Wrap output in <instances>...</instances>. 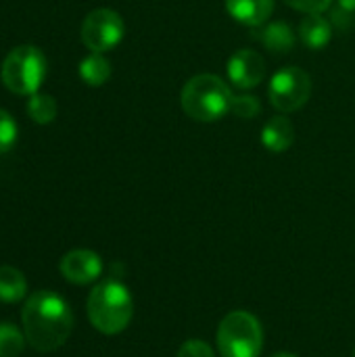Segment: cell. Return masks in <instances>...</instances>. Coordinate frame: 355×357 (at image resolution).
Wrapping results in <instances>:
<instances>
[{
	"instance_id": "obj_22",
	"label": "cell",
	"mask_w": 355,
	"mask_h": 357,
	"mask_svg": "<svg viewBox=\"0 0 355 357\" xmlns=\"http://www.w3.org/2000/svg\"><path fill=\"white\" fill-rule=\"evenodd\" d=\"M333 23L337 25V27H347L352 21H354V15L352 13H345V10H341L339 6L337 8H333Z\"/></svg>"
},
{
	"instance_id": "obj_24",
	"label": "cell",
	"mask_w": 355,
	"mask_h": 357,
	"mask_svg": "<svg viewBox=\"0 0 355 357\" xmlns=\"http://www.w3.org/2000/svg\"><path fill=\"white\" fill-rule=\"evenodd\" d=\"M268 357H299L297 354H291V351H278V354H272Z\"/></svg>"
},
{
	"instance_id": "obj_3",
	"label": "cell",
	"mask_w": 355,
	"mask_h": 357,
	"mask_svg": "<svg viewBox=\"0 0 355 357\" xmlns=\"http://www.w3.org/2000/svg\"><path fill=\"white\" fill-rule=\"evenodd\" d=\"M232 100L234 94L230 86L213 73L190 77L180 92L182 111L199 123H211L226 117L232 109Z\"/></svg>"
},
{
	"instance_id": "obj_13",
	"label": "cell",
	"mask_w": 355,
	"mask_h": 357,
	"mask_svg": "<svg viewBox=\"0 0 355 357\" xmlns=\"http://www.w3.org/2000/svg\"><path fill=\"white\" fill-rule=\"evenodd\" d=\"M297 33L310 50H322L333 38V23L322 13H312L303 17Z\"/></svg>"
},
{
	"instance_id": "obj_9",
	"label": "cell",
	"mask_w": 355,
	"mask_h": 357,
	"mask_svg": "<svg viewBox=\"0 0 355 357\" xmlns=\"http://www.w3.org/2000/svg\"><path fill=\"white\" fill-rule=\"evenodd\" d=\"M59 270L63 278L71 284H90L103 274V259L90 249H73L63 255Z\"/></svg>"
},
{
	"instance_id": "obj_23",
	"label": "cell",
	"mask_w": 355,
	"mask_h": 357,
	"mask_svg": "<svg viewBox=\"0 0 355 357\" xmlns=\"http://www.w3.org/2000/svg\"><path fill=\"white\" fill-rule=\"evenodd\" d=\"M337 6L345 13H352L355 15V0H337Z\"/></svg>"
},
{
	"instance_id": "obj_18",
	"label": "cell",
	"mask_w": 355,
	"mask_h": 357,
	"mask_svg": "<svg viewBox=\"0 0 355 357\" xmlns=\"http://www.w3.org/2000/svg\"><path fill=\"white\" fill-rule=\"evenodd\" d=\"M230 113H234L241 119H255V117L262 115V102H259L257 96L241 94V96H234Z\"/></svg>"
},
{
	"instance_id": "obj_17",
	"label": "cell",
	"mask_w": 355,
	"mask_h": 357,
	"mask_svg": "<svg viewBox=\"0 0 355 357\" xmlns=\"http://www.w3.org/2000/svg\"><path fill=\"white\" fill-rule=\"evenodd\" d=\"M27 339L15 324L0 322V357H19Z\"/></svg>"
},
{
	"instance_id": "obj_15",
	"label": "cell",
	"mask_w": 355,
	"mask_h": 357,
	"mask_svg": "<svg viewBox=\"0 0 355 357\" xmlns=\"http://www.w3.org/2000/svg\"><path fill=\"white\" fill-rule=\"evenodd\" d=\"M80 77L88 86L98 88V86L107 84V79L111 77V63L100 52H92L80 63Z\"/></svg>"
},
{
	"instance_id": "obj_2",
	"label": "cell",
	"mask_w": 355,
	"mask_h": 357,
	"mask_svg": "<svg viewBox=\"0 0 355 357\" xmlns=\"http://www.w3.org/2000/svg\"><path fill=\"white\" fill-rule=\"evenodd\" d=\"M86 312L90 324L98 333L113 337L130 326L134 318V299L123 282L109 278L98 282L90 291L86 301Z\"/></svg>"
},
{
	"instance_id": "obj_14",
	"label": "cell",
	"mask_w": 355,
	"mask_h": 357,
	"mask_svg": "<svg viewBox=\"0 0 355 357\" xmlns=\"http://www.w3.org/2000/svg\"><path fill=\"white\" fill-rule=\"evenodd\" d=\"M27 297V280L21 270L13 266H0V301L17 303Z\"/></svg>"
},
{
	"instance_id": "obj_21",
	"label": "cell",
	"mask_w": 355,
	"mask_h": 357,
	"mask_svg": "<svg viewBox=\"0 0 355 357\" xmlns=\"http://www.w3.org/2000/svg\"><path fill=\"white\" fill-rule=\"evenodd\" d=\"M291 8L299 10V13H305V15H312V13H324L331 8L333 0H285Z\"/></svg>"
},
{
	"instance_id": "obj_4",
	"label": "cell",
	"mask_w": 355,
	"mask_h": 357,
	"mask_svg": "<svg viewBox=\"0 0 355 357\" xmlns=\"http://www.w3.org/2000/svg\"><path fill=\"white\" fill-rule=\"evenodd\" d=\"M220 357H259L264 349V326L247 310L226 314L216 333Z\"/></svg>"
},
{
	"instance_id": "obj_12",
	"label": "cell",
	"mask_w": 355,
	"mask_h": 357,
	"mask_svg": "<svg viewBox=\"0 0 355 357\" xmlns=\"http://www.w3.org/2000/svg\"><path fill=\"white\" fill-rule=\"evenodd\" d=\"M295 142V126L287 115H274L262 130V144L270 153H285Z\"/></svg>"
},
{
	"instance_id": "obj_20",
	"label": "cell",
	"mask_w": 355,
	"mask_h": 357,
	"mask_svg": "<svg viewBox=\"0 0 355 357\" xmlns=\"http://www.w3.org/2000/svg\"><path fill=\"white\" fill-rule=\"evenodd\" d=\"M176 357H218L213 347L201 339H188L182 343V347L178 349Z\"/></svg>"
},
{
	"instance_id": "obj_1",
	"label": "cell",
	"mask_w": 355,
	"mask_h": 357,
	"mask_svg": "<svg viewBox=\"0 0 355 357\" xmlns=\"http://www.w3.org/2000/svg\"><path fill=\"white\" fill-rule=\"evenodd\" d=\"M21 326L27 345L50 354L63 347L73 331V312L54 291H36L21 310Z\"/></svg>"
},
{
	"instance_id": "obj_16",
	"label": "cell",
	"mask_w": 355,
	"mask_h": 357,
	"mask_svg": "<svg viewBox=\"0 0 355 357\" xmlns=\"http://www.w3.org/2000/svg\"><path fill=\"white\" fill-rule=\"evenodd\" d=\"M56 100L50 96V94H40V92H36V94H31L29 96V100H27V113H29V117L36 121V123H50V121H54V117H56Z\"/></svg>"
},
{
	"instance_id": "obj_25",
	"label": "cell",
	"mask_w": 355,
	"mask_h": 357,
	"mask_svg": "<svg viewBox=\"0 0 355 357\" xmlns=\"http://www.w3.org/2000/svg\"><path fill=\"white\" fill-rule=\"evenodd\" d=\"M354 357H355V351H354Z\"/></svg>"
},
{
	"instance_id": "obj_6",
	"label": "cell",
	"mask_w": 355,
	"mask_h": 357,
	"mask_svg": "<svg viewBox=\"0 0 355 357\" xmlns=\"http://www.w3.org/2000/svg\"><path fill=\"white\" fill-rule=\"evenodd\" d=\"M268 96L272 107L280 113H295L305 107L312 96V77L295 65L282 67L272 75Z\"/></svg>"
},
{
	"instance_id": "obj_5",
	"label": "cell",
	"mask_w": 355,
	"mask_h": 357,
	"mask_svg": "<svg viewBox=\"0 0 355 357\" xmlns=\"http://www.w3.org/2000/svg\"><path fill=\"white\" fill-rule=\"evenodd\" d=\"M46 77V59L40 48L23 44L13 48L2 63L4 86L21 96H31L40 90Z\"/></svg>"
},
{
	"instance_id": "obj_7",
	"label": "cell",
	"mask_w": 355,
	"mask_h": 357,
	"mask_svg": "<svg viewBox=\"0 0 355 357\" xmlns=\"http://www.w3.org/2000/svg\"><path fill=\"white\" fill-rule=\"evenodd\" d=\"M126 33L123 19L113 8H94L82 23V42L92 52L113 50Z\"/></svg>"
},
{
	"instance_id": "obj_19",
	"label": "cell",
	"mask_w": 355,
	"mask_h": 357,
	"mask_svg": "<svg viewBox=\"0 0 355 357\" xmlns=\"http://www.w3.org/2000/svg\"><path fill=\"white\" fill-rule=\"evenodd\" d=\"M17 134H19V130H17L15 119L4 109H0V155L15 146Z\"/></svg>"
},
{
	"instance_id": "obj_11",
	"label": "cell",
	"mask_w": 355,
	"mask_h": 357,
	"mask_svg": "<svg viewBox=\"0 0 355 357\" xmlns=\"http://www.w3.org/2000/svg\"><path fill=\"white\" fill-rule=\"evenodd\" d=\"M255 38L262 42L264 48H268L270 52H276V54H285V52H291L297 44V33L295 29L285 23V21H270V23H264L257 31H255Z\"/></svg>"
},
{
	"instance_id": "obj_8",
	"label": "cell",
	"mask_w": 355,
	"mask_h": 357,
	"mask_svg": "<svg viewBox=\"0 0 355 357\" xmlns=\"http://www.w3.org/2000/svg\"><path fill=\"white\" fill-rule=\"evenodd\" d=\"M228 79L241 90H251L259 86L266 77V61L259 52L251 48L236 50L228 61Z\"/></svg>"
},
{
	"instance_id": "obj_10",
	"label": "cell",
	"mask_w": 355,
	"mask_h": 357,
	"mask_svg": "<svg viewBox=\"0 0 355 357\" xmlns=\"http://www.w3.org/2000/svg\"><path fill=\"white\" fill-rule=\"evenodd\" d=\"M228 15L247 27H262L268 23L272 10H274V0H224Z\"/></svg>"
}]
</instances>
